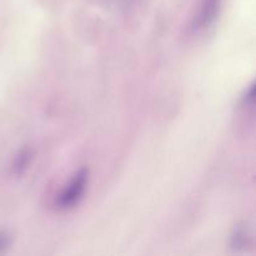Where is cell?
Returning <instances> with one entry per match:
<instances>
[{
	"label": "cell",
	"mask_w": 256,
	"mask_h": 256,
	"mask_svg": "<svg viewBox=\"0 0 256 256\" xmlns=\"http://www.w3.org/2000/svg\"><path fill=\"white\" fill-rule=\"evenodd\" d=\"M88 182V170L82 169L75 174L72 182H69L66 188L59 195V200H58V205L62 209H68V208L74 206L78 204L80 199H82V194L85 192V186Z\"/></svg>",
	"instance_id": "6da1fadb"
},
{
	"label": "cell",
	"mask_w": 256,
	"mask_h": 256,
	"mask_svg": "<svg viewBox=\"0 0 256 256\" xmlns=\"http://www.w3.org/2000/svg\"><path fill=\"white\" fill-rule=\"evenodd\" d=\"M220 0H202V8L198 18L194 22V29L202 30L209 28L216 18Z\"/></svg>",
	"instance_id": "7a4b0ae2"
},
{
	"label": "cell",
	"mask_w": 256,
	"mask_h": 256,
	"mask_svg": "<svg viewBox=\"0 0 256 256\" xmlns=\"http://www.w3.org/2000/svg\"><path fill=\"white\" fill-rule=\"evenodd\" d=\"M30 162H32V152L29 149L22 150L19 155L15 159L14 165H12V169H14L15 174H22V172L26 170V168L29 166Z\"/></svg>",
	"instance_id": "3957f363"
},
{
	"label": "cell",
	"mask_w": 256,
	"mask_h": 256,
	"mask_svg": "<svg viewBox=\"0 0 256 256\" xmlns=\"http://www.w3.org/2000/svg\"><path fill=\"white\" fill-rule=\"evenodd\" d=\"M248 240V234L244 229H236L235 230V234L232 235V245L235 248L245 246Z\"/></svg>",
	"instance_id": "277c9868"
}]
</instances>
